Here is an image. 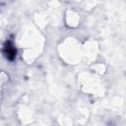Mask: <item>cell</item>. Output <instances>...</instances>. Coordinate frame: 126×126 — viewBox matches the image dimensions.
Listing matches in <instances>:
<instances>
[{"label": "cell", "instance_id": "6da1fadb", "mask_svg": "<svg viewBox=\"0 0 126 126\" xmlns=\"http://www.w3.org/2000/svg\"><path fill=\"white\" fill-rule=\"evenodd\" d=\"M4 53H5L6 57H7L9 60H14L15 57H16L17 51H16L14 45H13L11 42H6L5 47H4Z\"/></svg>", "mask_w": 126, "mask_h": 126}]
</instances>
